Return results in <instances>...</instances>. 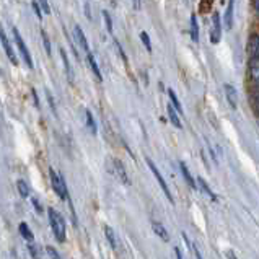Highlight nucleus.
I'll use <instances>...</instances> for the list:
<instances>
[{
	"label": "nucleus",
	"instance_id": "nucleus-1",
	"mask_svg": "<svg viewBox=\"0 0 259 259\" xmlns=\"http://www.w3.org/2000/svg\"><path fill=\"white\" fill-rule=\"evenodd\" d=\"M48 215H49V223H51V228H53L56 239L59 243H64L66 241V222H64V217L56 209H49Z\"/></svg>",
	"mask_w": 259,
	"mask_h": 259
},
{
	"label": "nucleus",
	"instance_id": "nucleus-2",
	"mask_svg": "<svg viewBox=\"0 0 259 259\" xmlns=\"http://www.w3.org/2000/svg\"><path fill=\"white\" fill-rule=\"evenodd\" d=\"M49 178H51V184H53V189L56 191V194L59 196L61 199H69V192H67V186H66V181L61 176V174H57L53 168L49 170Z\"/></svg>",
	"mask_w": 259,
	"mask_h": 259
},
{
	"label": "nucleus",
	"instance_id": "nucleus-3",
	"mask_svg": "<svg viewBox=\"0 0 259 259\" xmlns=\"http://www.w3.org/2000/svg\"><path fill=\"white\" fill-rule=\"evenodd\" d=\"M147 165H148V168H150V171L153 173V176L157 178L160 187H161V189H163V192H165V196H166L168 200H170V202L173 204V196H171V192H170V187H168V184L165 183V179H163V176H161V173L158 171V168L155 166V163H153V161H152L150 158H147Z\"/></svg>",
	"mask_w": 259,
	"mask_h": 259
},
{
	"label": "nucleus",
	"instance_id": "nucleus-4",
	"mask_svg": "<svg viewBox=\"0 0 259 259\" xmlns=\"http://www.w3.org/2000/svg\"><path fill=\"white\" fill-rule=\"evenodd\" d=\"M14 38H15V43H17L18 49H20L22 56L25 57V62H27V66H28L30 69H33V59H31V54H30V51H28V48H27V44L23 43L22 36H20V33H18L17 28H14Z\"/></svg>",
	"mask_w": 259,
	"mask_h": 259
},
{
	"label": "nucleus",
	"instance_id": "nucleus-5",
	"mask_svg": "<svg viewBox=\"0 0 259 259\" xmlns=\"http://www.w3.org/2000/svg\"><path fill=\"white\" fill-rule=\"evenodd\" d=\"M220 38H222V25H220V15L213 14L212 15V31H210V41L213 44H217L220 41Z\"/></svg>",
	"mask_w": 259,
	"mask_h": 259
},
{
	"label": "nucleus",
	"instance_id": "nucleus-6",
	"mask_svg": "<svg viewBox=\"0 0 259 259\" xmlns=\"http://www.w3.org/2000/svg\"><path fill=\"white\" fill-rule=\"evenodd\" d=\"M113 166H114V174H116V178H118L122 184H131V181H129V178H127L126 168H124V165H122V161H121V160H114V161H113Z\"/></svg>",
	"mask_w": 259,
	"mask_h": 259
},
{
	"label": "nucleus",
	"instance_id": "nucleus-7",
	"mask_svg": "<svg viewBox=\"0 0 259 259\" xmlns=\"http://www.w3.org/2000/svg\"><path fill=\"white\" fill-rule=\"evenodd\" d=\"M248 74H249V79L259 85V59L256 57H249V62H248Z\"/></svg>",
	"mask_w": 259,
	"mask_h": 259
},
{
	"label": "nucleus",
	"instance_id": "nucleus-8",
	"mask_svg": "<svg viewBox=\"0 0 259 259\" xmlns=\"http://www.w3.org/2000/svg\"><path fill=\"white\" fill-rule=\"evenodd\" d=\"M74 38H75V41L77 44L85 51V53H88V41H87V36L85 33H83V30L82 27H79V25H75L74 27Z\"/></svg>",
	"mask_w": 259,
	"mask_h": 259
},
{
	"label": "nucleus",
	"instance_id": "nucleus-9",
	"mask_svg": "<svg viewBox=\"0 0 259 259\" xmlns=\"http://www.w3.org/2000/svg\"><path fill=\"white\" fill-rule=\"evenodd\" d=\"M223 90H225V96H226V101H228V105L231 108H236L238 106V93H236V90L233 88L231 85H228V83H225Z\"/></svg>",
	"mask_w": 259,
	"mask_h": 259
},
{
	"label": "nucleus",
	"instance_id": "nucleus-10",
	"mask_svg": "<svg viewBox=\"0 0 259 259\" xmlns=\"http://www.w3.org/2000/svg\"><path fill=\"white\" fill-rule=\"evenodd\" d=\"M248 54L249 57H256L259 59V35H251L248 41Z\"/></svg>",
	"mask_w": 259,
	"mask_h": 259
},
{
	"label": "nucleus",
	"instance_id": "nucleus-11",
	"mask_svg": "<svg viewBox=\"0 0 259 259\" xmlns=\"http://www.w3.org/2000/svg\"><path fill=\"white\" fill-rule=\"evenodd\" d=\"M2 44H4V49H5V53H7L9 59L12 61V64H14V66H17V64H18V59H17V56H15V53H14V49H12V46H10L9 40H7V35H5L4 31H2Z\"/></svg>",
	"mask_w": 259,
	"mask_h": 259
},
{
	"label": "nucleus",
	"instance_id": "nucleus-12",
	"mask_svg": "<svg viewBox=\"0 0 259 259\" xmlns=\"http://www.w3.org/2000/svg\"><path fill=\"white\" fill-rule=\"evenodd\" d=\"M166 111H168V118H170V121H171V124L176 127V129H181L183 126H181V121H179V118H178V109L174 108L171 103L170 105H168V108H166Z\"/></svg>",
	"mask_w": 259,
	"mask_h": 259
},
{
	"label": "nucleus",
	"instance_id": "nucleus-13",
	"mask_svg": "<svg viewBox=\"0 0 259 259\" xmlns=\"http://www.w3.org/2000/svg\"><path fill=\"white\" fill-rule=\"evenodd\" d=\"M233 9H235V0H230L228 7H226V12H225V28L226 30L233 28Z\"/></svg>",
	"mask_w": 259,
	"mask_h": 259
},
{
	"label": "nucleus",
	"instance_id": "nucleus-14",
	"mask_svg": "<svg viewBox=\"0 0 259 259\" xmlns=\"http://www.w3.org/2000/svg\"><path fill=\"white\" fill-rule=\"evenodd\" d=\"M87 61H88V66H90V69H92L93 75L96 77V80H98V82H103V75H101V72H100V67H98V64H96L93 54H90V53H88Z\"/></svg>",
	"mask_w": 259,
	"mask_h": 259
},
{
	"label": "nucleus",
	"instance_id": "nucleus-15",
	"mask_svg": "<svg viewBox=\"0 0 259 259\" xmlns=\"http://www.w3.org/2000/svg\"><path fill=\"white\" fill-rule=\"evenodd\" d=\"M152 230L155 231V235H158L161 239H163V241H170V235H168L166 228L160 222H153L152 223Z\"/></svg>",
	"mask_w": 259,
	"mask_h": 259
},
{
	"label": "nucleus",
	"instance_id": "nucleus-16",
	"mask_svg": "<svg viewBox=\"0 0 259 259\" xmlns=\"http://www.w3.org/2000/svg\"><path fill=\"white\" fill-rule=\"evenodd\" d=\"M179 168H181V173H183V176H184V179H186V183L189 184L191 189H197V184L194 183V178L191 176L189 170H187V166L183 163V161H181V163H179Z\"/></svg>",
	"mask_w": 259,
	"mask_h": 259
},
{
	"label": "nucleus",
	"instance_id": "nucleus-17",
	"mask_svg": "<svg viewBox=\"0 0 259 259\" xmlns=\"http://www.w3.org/2000/svg\"><path fill=\"white\" fill-rule=\"evenodd\" d=\"M191 38L194 43H199V25H197V18L196 15H191Z\"/></svg>",
	"mask_w": 259,
	"mask_h": 259
},
{
	"label": "nucleus",
	"instance_id": "nucleus-18",
	"mask_svg": "<svg viewBox=\"0 0 259 259\" xmlns=\"http://www.w3.org/2000/svg\"><path fill=\"white\" fill-rule=\"evenodd\" d=\"M61 57H62L64 67H66L67 79H69V82H72V80H74V77H72V67H70V62H69V59H67V53H66L64 49H61Z\"/></svg>",
	"mask_w": 259,
	"mask_h": 259
},
{
	"label": "nucleus",
	"instance_id": "nucleus-19",
	"mask_svg": "<svg viewBox=\"0 0 259 259\" xmlns=\"http://www.w3.org/2000/svg\"><path fill=\"white\" fill-rule=\"evenodd\" d=\"M85 118H87V126H88V129L92 131L93 135H96L98 129H96V122H95V118H93V114H92V111H90V109H87V111H85Z\"/></svg>",
	"mask_w": 259,
	"mask_h": 259
},
{
	"label": "nucleus",
	"instance_id": "nucleus-20",
	"mask_svg": "<svg viewBox=\"0 0 259 259\" xmlns=\"http://www.w3.org/2000/svg\"><path fill=\"white\" fill-rule=\"evenodd\" d=\"M18 230H20V233H22V236L27 239V241H33V231L30 230V226L27 225V223H20V226H18Z\"/></svg>",
	"mask_w": 259,
	"mask_h": 259
},
{
	"label": "nucleus",
	"instance_id": "nucleus-21",
	"mask_svg": "<svg viewBox=\"0 0 259 259\" xmlns=\"http://www.w3.org/2000/svg\"><path fill=\"white\" fill-rule=\"evenodd\" d=\"M105 233H106V238L109 239V243H111V246H113V249H116L118 248V239H116V233H114V230L111 228V226H105Z\"/></svg>",
	"mask_w": 259,
	"mask_h": 259
},
{
	"label": "nucleus",
	"instance_id": "nucleus-22",
	"mask_svg": "<svg viewBox=\"0 0 259 259\" xmlns=\"http://www.w3.org/2000/svg\"><path fill=\"white\" fill-rule=\"evenodd\" d=\"M168 96H170V101H171V105L178 109V113H181L183 114V106H181V103H179V100H178V96H176V93L173 92V90H168Z\"/></svg>",
	"mask_w": 259,
	"mask_h": 259
},
{
	"label": "nucleus",
	"instance_id": "nucleus-23",
	"mask_svg": "<svg viewBox=\"0 0 259 259\" xmlns=\"http://www.w3.org/2000/svg\"><path fill=\"white\" fill-rule=\"evenodd\" d=\"M197 183H199V186H200V187H202V191H204V192H205L207 196H209L212 200H217V196L210 191V187L207 186V183H205V181H204L202 178H197Z\"/></svg>",
	"mask_w": 259,
	"mask_h": 259
},
{
	"label": "nucleus",
	"instance_id": "nucleus-24",
	"mask_svg": "<svg viewBox=\"0 0 259 259\" xmlns=\"http://www.w3.org/2000/svg\"><path fill=\"white\" fill-rule=\"evenodd\" d=\"M17 187H18V192H20L22 197H28V196H30V187H28V184L25 183L23 179L18 181V183H17Z\"/></svg>",
	"mask_w": 259,
	"mask_h": 259
},
{
	"label": "nucleus",
	"instance_id": "nucleus-25",
	"mask_svg": "<svg viewBox=\"0 0 259 259\" xmlns=\"http://www.w3.org/2000/svg\"><path fill=\"white\" fill-rule=\"evenodd\" d=\"M140 41L144 43L145 49L148 51V53H152V43H150V38H148V35L145 33V31H142L140 33Z\"/></svg>",
	"mask_w": 259,
	"mask_h": 259
},
{
	"label": "nucleus",
	"instance_id": "nucleus-26",
	"mask_svg": "<svg viewBox=\"0 0 259 259\" xmlns=\"http://www.w3.org/2000/svg\"><path fill=\"white\" fill-rule=\"evenodd\" d=\"M101 15H103V18H105V23H106L108 31H109V33H113V20H111V17H109V14H108L106 10H103Z\"/></svg>",
	"mask_w": 259,
	"mask_h": 259
},
{
	"label": "nucleus",
	"instance_id": "nucleus-27",
	"mask_svg": "<svg viewBox=\"0 0 259 259\" xmlns=\"http://www.w3.org/2000/svg\"><path fill=\"white\" fill-rule=\"evenodd\" d=\"M31 7H33V10H35V14L38 15V18H43V7H41V4L40 2H36V0H33V4H31Z\"/></svg>",
	"mask_w": 259,
	"mask_h": 259
},
{
	"label": "nucleus",
	"instance_id": "nucleus-28",
	"mask_svg": "<svg viewBox=\"0 0 259 259\" xmlns=\"http://www.w3.org/2000/svg\"><path fill=\"white\" fill-rule=\"evenodd\" d=\"M41 38H43V44H44V48H46V53L51 56V43H49L48 35L44 33V31H41Z\"/></svg>",
	"mask_w": 259,
	"mask_h": 259
},
{
	"label": "nucleus",
	"instance_id": "nucleus-29",
	"mask_svg": "<svg viewBox=\"0 0 259 259\" xmlns=\"http://www.w3.org/2000/svg\"><path fill=\"white\" fill-rule=\"evenodd\" d=\"M46 251H48V254L51 256V257H53V259H61V256L59 254H57V251L53 248V246H48V248H46Z\"/></svg>",
	"mask_w": 259,
	"mask_h": 259
},
{
	"label": "nucleus",
	"instance_id": "nucleus-30",
	"mask_svg": "<svg viewBox=\"0 0 259 259\" xmlns=\"http://www.w3.org/2000/svg\"><path fill=\"white\" fill-rule=\"evenodd\" d=\"M114 44H116V48H118V51H119V54H121V57H122V61H124V64L127 66V57H126V54H124V51H122L119 41H116V40H114Z\"/></svg>",
	"mask_w": 259,
	"mask_h": 259
},
{
	"label": "nucleus",
	"instance_id": "nucleus-31",
	"mask_svg": "<svg viewBox=\"0 0 259 259\" xmlns=\"http://www.w3.org/2000/svg\"><path fill=\"white\" fill-rule=\"evenodd\" d=\"M38 2L41 4V7H43V12H44V14H51V7H49L48 0H38Z\"/></svg>",
	"mask_w": 259,
	"mask_h": 259
},
{
	"label": "nucleus",
	"instance_id": "nucleus-32",
	"mask_svg": "<svg viewBox=\"0 0 259 259\" xmlns=\"http://www.w3.org/2000/svg\"><path fill=\"white\" fill-rule=\"evenodd\" d=\"M28 248H30V251H31V254H33V257H40V251H36V246L30 244Z\"/></svg>",
	"mask_w": 259,
	"mask_h": 259
},
{
	"label": "nucleus",
	"instance_id": "nucleus-33",
	"mask_svg": "<svg viewBox=\"0 0 259 259\" xmlns=\"http://www.w3.org/2000/svg\"><path fill=\"white\" fill-rule=\"evenodd\" d=\"M33 205L36 207V212H43V207H41V204H40V200H38V199H33Z\"/></svg>",
	"mask_w": 259,
	"mask_h": 259
},
{
	"label": "nucleus",
	"instance_id": "nucleus-34",
	"mask_svg": "<svg viewBox=\"0 0 259 259\" xmlns=\"http://www.w3.org/2000/svg\"><path fill=\"white\" fill-rule=\"evenodd\" d=\"M85 15H87L88 20H92V12H90V5L88 4H85Z\"/></svg>",
	"mask_w": 259,
	"mask_h": 259
},
{
	"label": "nucleus",
	"instance_id": "nucleus-35",
	"mask_svg": "<svg viewBox=\"0 0 259 259\" xmlns=\"http://www.w3.org/2000/svg\"><path fill=\"white\" fill-rule=\"evenodd\" d=\"M134 9L140 10V0H134Z\"/></svg>",
	"mask_w": 259,
	"mask_h": 259
},
{
	"label": "nucleus",
	"instance_id": "nucleus-36",
	"mask_svg": "<svg viewBox=\"0 0 259 259\" xmlns=\"http://www.w3.org/2000/svg\"><path fill=\"white\" fill-rule=\"evenodd\" d=\"M174 252H176V257H178V259H183V256H181V251H179V248H174Z\"/></svg>",
	"mask_w": 259,
	"mask_h": 259
},
{
	"label": "nucleus",
	"instance_id": "nucleus-37",
	"mask_svg": "<svg viewBox=\"0 0 259 259\" xmlns=\"http://www.w3.org/2000/svg\"><path fill=\"white\" fill-rule=\"evenodd\" d=\"M254 9H256V14L259 15V0H254Z\"/></svg>",
	"mask_w": 259,
	"mask_h": 259
},
{
	"label": "nucleus",
	"instance_id": "nucleus-38",
	"mask_svg": "<svg viewBox=\"0 0 259 259\" xmlns=\"http://www.w3.org/2000/svg\"><path fill=\"white\" fill-rule=\"evenodd\" d=\"M226 256H228L230 259H236V257H235V254H231V251H228V252H226Z\"/></svg>",
	"mask_w": 259,
	"mask_h": 259
}]
</instances>
